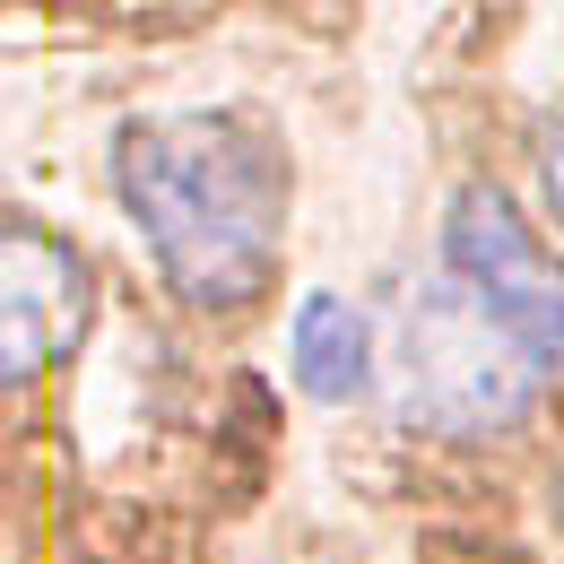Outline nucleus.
<instances>
[{"label": "nucleus", "mask_w": 564, "mask_h": 564, "mask_svg": "<svg viewBox=\"0 0 564 564\" xmlns=\"http://www.w3.org/2000/svg\"><path fill=\"white\" fill-rule=\"evenodd\" d=\"M122 200L140 217L148 252L174 295L192 304H243L279 261L286 217V156L252 113H140L113 140Z\"/></svg>", "instance_id": "f257e3e1"}, {"label": "nucleus", "mask_w": 564, "mask_h": 564, "mask_svg": "<svg viewBox=\"0 0 564 564\" xmlns=\"http://www.w3.org/2000/svg\"><path fill=\"white\" fill-rule=\"evenodd\" d=\"M539 391H547V365L460 279H425L400 304V339H391V409H400V425L495 434V425L530 417Z\"/></svg>", "instance_id": "f03ea898"}, {"label": "nucleus", "mask_w": 564, "mask_h": 564, "mask_svg": "<svg viewBox=\"0 0 564 564\" xmlns=\"http://www.w3.org/2000/svg\"><path fill=\"white\" fill-rule=\"evenodd\" d=\"M443 279L469 286V295H478V304H487V313L539 356L547 373L564 365V270L530 243L521 209H512L495 183H478V192L452 200V226H443Z\"/></svg>", "instance_id": "7ed1b4c3"}, {"label": "nucleus", "mask_w": 564, "mask_h": 564, "mask_svg": "<svg viewBox=\"0 0 564 564\" xmlns=\"http://www.w3.org/2000/svg\"><path fill=\"white\" fill-rule=\"evenodd\" d=\"M87 330V270L70 243L0 226V382L44 373Z\"/></svg>", "instance_id": "20e7f679"}, {"label": "nucleus", "mask_w": 564, "mask_h": 564, "mask_svg": "<svg viewBox=\"0 0 564 564\" xmlns=\"http://www.w3.org/2000/svg\"><path fill=\"white\" fill-rule=\"evenodd\" d=\"M295 382L313 400H365L373 382V330L348 295H304L295 304Z\"/></svg>", "instance_id": "39448f33"}, {"label": "nucleus", "mask_w": 564, "mask_h": 564, "mask_svg": "<svg viewBox=\"0 0 564 564\" xmlns=\"http://www.w3.org/2000/svg\"><path fill=\"white\" fill-rule=\"evenodd\" d=\"M539 174H547V200H556V217H564V113L547 122V148H539Z\"/></svg>", "instance_id": "423d86ee"}]
</instances>
